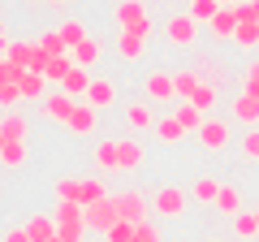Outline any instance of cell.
Returning a JSON list of instances; mask_svg holds the SVG:
<instances>
[{
  "instance_id": "6da1fadb",
  "label": "cell",
  "mask_w": 259,
  "mask_h": 242,
  "mask_svg": "<svg viewBox=\"0 0 259 242\" xmlns=\"http://www.w3.org/2000/svg\"><path fill=\"white\" fill-rule=\"evenodd\" d=\"M112 22H117V30L151 39V18H147V9H143V0H117V5H112Z\"/></svg>"
},
{
  "instance_id": "7a4b0ae2",
  "label": "cell",
  "mask_w": 259,
  "mask_h": 242,
  "mask_svg": "<svg viewBox=\"0 0 259 242\" xmlns=\"http://www.w3.org/2000/svg\"><path fill=\"white\" fill-rule=\"evenodd\" d=\"M112 208H117V221L143 225V221H147V208H151V199L143 195V190H121V195H112Z\"/></svg>"
},
{
  "instance_id": "3957f363",
  "label": "cell",
  "mask_w": 259,
  "mask_h": 242,
  "mask_svg": "<svg viewBox=\"0 0 259 242\" xmlns=\"http://www.w3.org/2000/svg\"><path fill=\"white\" fill-rule=\"evenodd\" d=\"M194 139H199V147H203V151H225V147L233 143V126H229L225 117H207L203 130L194 134Z\"/></svg>"
},
{
  "instance_id": "277c9868",
  "label": "cell",
  "mask_w": 259,
  "mask_h": 242,
  "mask_svg": "<svg viewBox=\"0 0 259 242\" xmlns=\"http://www.w3.org/2000/svg\"><path fill=\"white\" fill-rule=\"evenodd\" d=\"M164 39H168V48H194V39H199V22H194L190 13H173V18L164 22Z\"/></svg>"
},
{
  "instance_id": "5b68a950",
  "label": "cell",
  "mask_w": 259,
  "mask_h": 242,
  "mask_svg": "<svg viewBox=\"0 0 259 242\" xmlns=\"http://www.w3.org/2000/svg\"><path fill=\"white\" fill-rule=\"evenodd\" d=\"M151 208H156V216H164V221H177V216L186 212V190L182 186H160L156 195H151Z\"/></svg>"
},
{
  "instance_id": "8992f818",
  "label": "cell",
  "mask_w": 259,
  "mask_h": 242,
  "mask_svg": "<svg viewBox=\"0 0 259 242\" xmlns=\"http://www.w3.org/2000/svg\"><path fill=\"white\" fill-rule=\"evenodd\" d=\"M143 95L156 104H173L177 100V87H173V74L168 69H151L147 78H143Z\"/></svg>"
},
{
  "instance_id": "52a82bcc",
  "label": "cell",
  "mask_w": 259,
  "mask_h": 242,
  "mask_svg": "<svg viewBox=\"0 0 259 242\" xmlns=\"http://www.w3.org/2000/svg\"><path fill=\"white\" fill-rule=\"evenodd\" d=\"M74 108H78V100H74V95H65V91H48L44 100H39V112H44L48 121H61V126L74 117Z\"/></svg>"
},
{
  "instance_id": "ba28073f",
  "label": "cell",
  "mask_w": 259,
  "mask_h": 242,
  "mask_svg": "<svg viewBox=\"0 0 259 242\" xmlns=\"http://www.w3.org/2000/svg\"><path fill=\"white\" fill-rule=\"evenodd\" d=\"M82 221H87V229H91V233H108L112 225H117V208H112V195H108V199H100V204H91V208H82Z\"/></svg>"
},
{
  "instance_id": "9c48e42d",
  "label": "cell",
  "mask_w": 259,
  "mask_h": 242,
  "mask_svg": "<svg viewBox=\"0 0 259 242\" xmlns=\"http://www.w3.org/2000/svg\"><path fill=\"white\" fill-rule=\"evenodd\" d=\"M238 5H225L221 13H216L212 22H207V35H212V44H229L233 35H238Z\"/></svg>"
},
{
  "instance_id": "30bf717a",
  "label": "cell",
  "mask_w": 259,
  "mask_h": 242,
  "mask_svg": "<svg viewBox=\"0 0 259 242\" xmlns=\"http://www.w3.org/2000/svg\"><path fill=\"white\" fill-rule=\"evenodd\" d=\"M147 160V147L139 139H117V173H134Z\"/></svg>"
},
{
  "instance_id": "8fae6325",
  "label": "cell",
  "mask_w": 259,
  "mask_h": 242,
  "mask_svg": "<svg viewBox=\"0 0 259 242\" xmlns=\"http://www.w3.org/2000/svg\"><path fill=\"white\" fill-rule=\"evenodd\" d=\"M190 69H194L199 78H203V83H216V87H221V83H229V74H225V61H221V56H212V52L190 56Z\"/></svg>"
},
{
  "instance_id": "7c38bea8",
  "label": "cell",
  "mask_w": 259,
  "mask_h": 242,
  "mask_svg": "<svg viewBox=\"0 0 259 242\" xmlns=\"http://www.w3.org/2000/svg\"><path fill=\"white\" fill-rule=\"evenodd\" d=\"M173 117L182 121L186 134H199V130H203V121H207V112L199 108V104H190V100H173Z\"/></svg>"
},
{
  "instance_id": "4fadbf2b",
  "label": "cell",
  "mask_w": 259,
  "mask_h": 242,
  "mask_svg": "<svg viewBox=\"0 0 259 242\" xmlns=\"http://www.w3.org/2000/svg\"><path fill=\"white\" fill-rule=\"evenodd\" d=\"M65 126H69V130H74L78 139H91V134H95V126H100V112H95L91 104L82 100V104H78V108H74V117L65 121Z\"/></svg>"
},
{
  "instance_id": "5bb4252c",
  "label": "cell",
  "mask_w": 259,
  "mask_h": 242,
  "mask_svg": "<svg viewBox=\"0 0 259 242\" xmlns=\"http://www.w3.org/2000/svg\"><path fill=\"white\" fill-rule=\"evenodd\" d=\"M69 56H74V65H82V69H95V65L104 61V44H100L95 35H87L78 48H69Z\"/></svg>"
},
{
  "instance_id": "9a60e30c",
  "label": "cell",
  "mask_w": 259,
  "mask_h": 242,
  "mask_svg": "<svg viewBox=\"0 0 259 242\" xmlns=\"http://www.w3.org/2000/svg\"><path fill=\"white\" fill-rule=\"evenodd\" d=\"M0 134H5V139H13V143H26V134H30V121L22 117V108L0 112Z\"/></svg>"
},
{
  "instance_id": "2e32d148",
  "label": "cell",
  "mask_w": 259,
  "mask_h": 242,
  "mask_svg": "<svg viewBox=\"0 0 259 242\" xmlns=\"http://www.w3.org/2000/svg\"><path fill=\"white\" fill-rule=\"evenodd\" d=\"M112 48H117V56H121V61H139V56L147 52V35H130V30H117Z\"/></svg>"
},
{
  "instance_id": "e0dca14e",
  "label": "cell",
  "mask_w": 259,
  "mask_h": 242,
  "mask_svg": "<svg viewBox=\"0 0 259 242\" xmlns=\"http://www.w3.org/2000/svg\"><path fill=\"white\" fill-rule=\"evenodd\" d=\"M125 121H130V130H134V134H139V130H151V126H156L151 100H134V104H125Z\"/></svg>"
},
{
  "instance_id": "ac0fdd59",
  "label": "cell",
  "mask_w": 259,
  "mask_h": 242,
  "mask_svg": "<svg viewBox=\"0 0 259 242\" xmlns=\"http://www.w3.org/2000/svg\"><path fill=\"white\" fill-rule=\"evenodd\" d=\"M87 104H91L95 112L112 108V104H117V87H112L108 78H95V83H91V91H87Z\"/></svg>"
},
{
  "instance_id": "d6986e66",
  "label": "cell",
  "mask_w": 259,
  "mask_h": 242,
  "mask_svg": "<svg viewBox=\"0 0 259 242\" xmlns=\"http://www.w3.org/2000/svg\"><path fill=\"white\" fill-rule=\"evenodd\" d=\"M35 52H39V44H35V39H13V44H9V52H5V61H9V65H18V69H30Z\"/></svg>"
},
{
  "instance_id": "ffe728a7",
  "label": "cell",
  "mask_w": 259,
  "mask_h": 242,
  "mask_svg": "<svg viewBox=\"0 0 259 242\" xmlns=\"http://www.w3.org/2000/svg\"><path fill=\"white\" fill-rule=\"evenodd\" d=\"M151 130H156V139L164 143V147H177V143L186 139V130H182V121H177L173 112H168V117H156V126H151Z\"/></svg>"
},
{
  "instance_id": "44dd1931",
  "label": "cell",
  "mask_w": 259,
  "mask_h": 242,
  "mask_svg": "<svg viewBox=\"0 0 259 242\" xmlns=\"http://www.w3.org/2000/svg\"><path fill=\"white\" fill-rule=\"evenodd\" d=\"M216 212L221 216H238V212H246V208H242V195H238V186H233V182H221V195H216Z\"/></svg>"
},
{
  "instance_id": "7402d4cb",
  "label": "cell",
  "mask_w": 259,
  "mask_h": 242,
  "mask_svg": "<svg viewBox=\"0 0 259 242\" xmlns=\"http://www.w3.org/2000/svg\"><path fill=\"white\" fill-rule=\"evenodd\" d=\"M52 221H56V229H65V225H87L82 221V204H74V199H56Z\"/></svg>"
},
{
  "instance_id": "603a6c76",
  "label": "cell",
  "mask_w": 259,
  "mask_h": 242,
  "mask_svg": "<svg viewBox=\"0 0 259 242\" xmlns=\"http://www.w3.org/2000/svg\"><path fill=\"white\" fill-rule=\"evenodd\" d=\"M91 83H95V78L87 74L82 65H74V69H69V78L61 83V91H65V95H74V100H87V91H91Z\"/></svg>"
},
{
  "instance_id": "cb8c5ba5",
  "label": "cell",
  "mask_w": 259,
  "mask_h": 242,
  "mask_svg": "<svg viewBox=\"0 0 259 242\" xmlns=\"http://www.w3.org/2000/svg\"><path fill=\"white\" fill-rule=\"evenodd\" d=\"M229 112L242 121V126H259V100H255V95H246V91L229 104Z\"/></svg>"
},
{
  "instance_id": "d4e9b609",
  "label": "cell",
  "mask_w": 259,
  "mask_h": 242,
  "mask_svg": "<svg viewBox=\"0 0 259 242\" xmlns=\"http://www.w3.org/2000/svg\"><path fill=\"white\" fill-rule=\"evenodd\" d=\"M26 233H30V242H52L56 238V221L48 212H39V216H30V221H26Z\"/></svg>"
},
{
  "instance_id": "484cf974",
  "label": "cell",
  "mask_w": 259,
  "mask_h": 242,
  "mask_svg": "<svg viewBox=\"0 0 259 242\" xmlns=\"http://www.w3.org/2000/svg\"><path fill=\"white\" fill-rule=\"evenodd\" d=\"M100 199H108L104 195V177H78V204L91 208V204H100Z\"/></svg>"
},
{
  "instance_id": "4316f807",
  "label": "cell",
  "mask_w": 259,
  "mask_h": 242,
  "mask_svg": "<svg viewBox=\"0 0 259 242\" xmlns=\"http://www.w3.org/2000/svg\"><path fill=\"white\" fill-rule=\"evenodd\" d=\"M18 87H22V100H44L48 95V78L35 74V69H26V74L18 78Z\"/></svg>"
},
{
  "instance_id": "83f0119b",
  "label": "cell",
  "mask_w": 259,
  "mask_h": 242,
  "mask_svg": "<svg viewBox=\"0 0 259 242\" xmlns=\"http://www.w3.org/2000/svg\"><path fill=\"white\" fill-rule=\"evenodd\" d=\"M95 169L100 173H117V139L95 143Z\"/></svg>"
},
{
  "instance_id": "f1b7e54d",
  "label": "cell",
  "mask_w": 259,
  "mask_h": 242,
  "mask_svg": "<svg viewBox=\"0 0 259 242\" xmlns=\"http://www.w3.org/2000/svg\"><path fill=\"white\" fill-rule=\"evenodd\" d=\"M199 83H203V78L194 74L190 65H186V69H173V87H177V100H190V95L199 91Z\"/></svg>"
},
{
  "instance_id": "f546056e",
  "label": "cell",
  "mask_w": 259,
  "mask_h": 242,
  "mask_svg": "<svg viewBox=\"0 0 259 242\" xmlns=\"http://www.w3.org/2000/svg\"><path fill=\"white\" fill-rule=\"evenodd\" d=\"M35 44L44 48L48 56H69V44L61 39V30H56V26H52V30H39V39H35Z\"/></svg>"
},
{
  "instance_id": "4dcf8cb0",
  "label": "cell",
  "mask_w": 259,
  "mask_h": 242,
  "mask_svg": "<svg viewBox=\"0 0 259 242\" xmlns=\"http://www.w3.org/2000/svg\"><path fill=\"white\" fill-rule=\"evenodd\" d=\"M221 9H225L221 0H190V9H186V13H190V18L199 22V26H207V22H212Z\"/></svg>"
},
{
  "instance_id": "1f68e13d",
  "label": "cell",
  "mask_w": 259,
  "mask_h": 242,
  "mask_svg": "<svg viewBox=\"0 0 259 242\" xmlns=\"http://www.w3.org/2000/svg\"><path fill=\"white\" fill-rule=\"evenodd\" d=\"M56 30H61V39H65V44H69V48H78V44H82L87 35H91V30H87V22H78V18L61 22V26H56Z\"/></svg>"
},
{
  "instance_id": "d6a6232c",
  "label": "cell",
  "mask_w": 259,
  "mask_h": 242,
  "mask_svg": "<svg viewBox=\"0 0 259 242\" xmlns=\"http://www.w3.org/2000/svg\"><path fill=\"white\" fill-rule=\"evenodd\" d=\"M216 100H221V87H216V83H199V91L190 95V104H199L203 112H212V108H216Z\"/></svg>"
},
{
  "instance_id": "836d02e7",
  "label": "cell",
  "mask_w": 259,
  "mask_h": 242,
  "mask_svg": "<svg viewBox=\"0 0 259 242\" xmlns=\"http://www.w3.org/2000/svg\"><path fill=\"white\" fill-rule=\"evenodd\" d=\"M69 69H74V56H52V61H48V69H44V78H48V83H65V78H69Z\"/></svg>"
},
{
  "instance_id": "e575fe53",
  "label": "cell",
  "mask_w": 259,
  "mask_h": 242,
  "mask_svg": "<svg viewBox=\"0 0 259 242\" xmlns=\"http://www.w3.org/2000/svg\"><path fill=\"white\" fill-rule=\"evenodd\" d=\"M190 195L199 199V204H216V195H221V182H216V177H199V182L190 186Z\"/></svg>"
},
{
  "instance_id": "d590c367",
  "label": "cell",
  "mask_w": 259,
  "mask_h": 242,
  "mask_svg": "<svg viewBox=\"0 0 259 242\" xmlns=\"http://www.w3.org/2000/svg\"><path fill=\"white\" fill-rule=\"evenodd\" d=\"M233 233H238V238H259V221H255V212H238L233 216Z\"/></svg>"
},
{
  "instance_id": "8d00e7d4",
  "label": "cell",
  "mask_w": 259,
  "mask_h": 242,
  "mask_svg": "<svg viewBox=\"0 0 259 242\" xmlns=\"http://www.w3.org/2000/svg\"><path fill=\"white\" fill-rule=\"evenodd\" d=\"M0 165H9V169H22L26 165V143H5V151H0Z\"/></svg>"
},
{
  "instance_id": "74e56055",
  "label": "cell",
  "mask_w": 259,
  "mask_h": 242,
  "mask_svg": "<svg viewBox=\"0 0 259 242\" xmlns=\"http://www.w3.org/2000/svg\"><path fill=\"white\" fill-rule=\"evenodd\" d=\"M233 44H238V48H259V22H238Z\"/></svg>"
},
{
  "instance_id": "f35d334b",
  "label": "cell",
  "mask_w": 259,
  "mask_h": 242,
  "mask_svg": "<svg viewBox=\"0 0 259 242\" xmlns=\"http://www.w3.org/2000/svg\"><path fill=\"white\" fill-rule=\"evenodd\" d=\"M242 91L259 100V56H255V61H246V69H242Z\"/></svg>"
},
{
  "instance_id": "ab89813d",
  "label": "cell",
  "mask_w": 259,
  "mask_h": 242,
  "mask_svg": "<svg viewBox=\"0 0 259 242\" xmlns=\"http://www.w3.org/2000/svg\"><path fill=\"white\" fill-rule=\"evenodd\" d=\"M238 147H242L246 160H259V126H246V134L238 139Z\"/></svg>"
},
{
  "instance_id": "60d3db41",
  "label": "cell",
  "mask_w": 259,
  "mask_h": 242,
  "mask_svg": "<svg viewBox=\"0 0 259 242\" xmlns=\"http://www.w3.org/2000/svg\"><path fill=\"white\" fill-rule=\"evenodd\" d=\"M18 104H22V87L18 83H5V87H0V112L18 108Z\"/></svg>"
},
{
  "instance_id": "b9f144b4",
  "label": "cell",
  "mask_w": 259,
  "mask_h": 242,
  "mask_svg": "<svg viewBox=\"0 0 259 242\" xmlns=\"http://www.w3.org/2000/svg\"><path fill=\"white\" fill-rule=\"evenodd\" d=\"M134 242H164V233H160V225L143 221V225H134Z\"/></svg>"
},
{
  "instance_id": "7bdbcfd3",
  "label": "cell",
  "mask_w": 259,
  "mask_h": 242,
  "mask_svg": "<svg viewBox=\"0 0 259 242\" xmlns=\"http://www.w3.org/2000/svg\"><path fill=\"white\" fill-rule=\"evenodd\" d=\"M104 238H108V242H134V225H130V221H117Z\"/></svg>"
},
{
  "instance_id": "ee69618b",
  "label": "cell",
  "mask_w": 259,
  "mask_h": 242,
  "mask_svg": "<svg viewBox=\"0 0 259 242\" xmlns=\"http://www.w3.org/2000/svg\"><path fill=\"white\" fill-rule=\"evenodd\" d=\"M56 199H74L78 204V177H56Z\"/></svg>"
},
{
  "instance_id": "f6af8a7d",
  "label": "cell",
  "mask_w": 259,
  "mask_h": 242,
  "mask_svg": "<svg viewBox=\"0 0 259 242\" xmlns=\"http://www.w3.org/2000/svg\"><path fill=\"white\" fill-rule=\"evenodd\" d=\"M5 242H30V233H26V225H22V229H9V233H5Z\"/></svg>"
},
{
  "instance_id": "bcb514c9",
  "label": "cell",
  "mask_w": 259,
  "mask_h": 242,
  "mask_svg": "<svg viewBox=\"0 0 259 242\" xmlns=\"http://www.w3.org/2000/svg\"><path fill=\"white\" fill-rule=\"evenodd\" d=\"M9 44H13V39H9V30H5V26H0V56H5V52H9Z\"/></svg>"
},
{
  "instance_id": "7dc6e473",
  "label": "cell",
  "mask_w": 259,
  "mask_h": 242,
  "mask_svg": "<svg viewBox=\"0 0 259 242\" xmlns=\"http://www.w3.org/2000/svg\"><path fill=\"white\" fill-rule=\"evenodd\" d=\"M48 5H56V9H65V5H74V0H48Z\"/></svg>"
},
{
  "instance_id": "c3c4849f",
  "label": "cell",
  "mask_w": 259,
  "mask_h": 242,
  "mask_svg": "<svg viewBox=\"0 0 259 242\" xmlns=\"http://www.w3.org/2000/svg\"><path fill=\"white\" fill-rule=\"evenodd\" d=\"M250 212H255V221H259V204H250Z\"/></svg>"
},
{
  "instance_id": "681fc988",
  "label": "cell",
  "mask_w": 259,
  "mask_h": 242,
  "mask_svg": "<svg viewBox=\"0 0 259 242\" xmlns=\"http://www.w3.org/2000/svg\"><path fill=\"white\" fill-rule=\"evenodd\" d=\"M5 143H9V139H5V134H0V151H5Z\"/></svg>"
},
{
  "instance_id": "f907efd6",
  "label": "cell",
  "mask_w": 259,
  "mask_h": 242,
  "mask_svg": "<svg viewBox=\"0 0 259 242\" xmlns=\"http://www.w3.org/2000/svg\"><path fill=\"white\" fill-rule=\"evenodd\" d=\"M30 5H48V0H30Z\"/></svg>"
},
{
  "instance_id": "816d5d0a",
  "label": "cell",
  "mask_w": 259,
  "mask_h": 242,
  "mask_svg": "<svg viewBox=\"0 0 259 242\" xmlns=\"http://www.w3.org/2000/svg\"><path fill=\"white\" fill-rule=\"evenodd\" d=\"M221 5H238V0H221Z\"/></svg>"
},
{
  "instance_id": "f5cc1de1",
  "label": "cell",
  "mask_w": 259,
  "mask_h": 242,
  "mask_svg": "<svg viewBox=\"0 0 259 242\" xmlns=\"http://www.w3.org/2000/svg\"><path fill=\"white\" fill-rule=\"evenodd\" d=\"M207 242H221V238H207Z\"/></svg>"
}]
</instances>
